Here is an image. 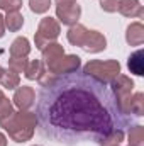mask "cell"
<instances>
[{"label":"cell","instance_id":"14","mask_svg":"<svg viewBox=\"0 0 144 146\" xmlns=\"http://www.w3.org/2000/svg\"><path fill=\"white\" fill-rule=\"evenodd\" d=\"M144 54L143 49H137L136 53H132L129 56V61H127V66H129V72L137 75V76H143L144 75V61H143Z\"/></svg>","mask_w":144,"mask_h":146},{"label":"cell","instance_id":"3","mask_svg":"<svg viewBox=\"0 0 144 146\" xmlns=\"http://www.w3.org/2000/svg\"><path fill=\"white\" fill-rule=\"evenodd\" d=\"M87 73H90L92 76L105 82V83H112L119 75H120V65L115 60H107V61H90L88 65H85L83 68Z\"/></svg>","mask_w":144,"mask_h":146},{"label":"cell","instance_id":"17","mask_svg":"<svg viewBox=\"0 0 144 146\" xmlns=\"http://www.w3.org/2000/svg\"><path fill=\"white\" fill-rule=\"evenodd\" d=\"M0 83H2V87H5V88H9V90H14V88L19 87L20 76H19V73H15L14 70L9 68V70H3L2 76H0Z\"/></svg>","mask_w":144,"mask_h":146},{"label":"cell","instance_id":"20","mask_svg":"<svg viewBox=\"0 0 144 146\" xmlns=\"http://www.w3.org/2000/svg\"><path fill=\"white\" fill-rule=\"evenodd\" d=\"M51 7V0H29V9L34 14H46Z\"/></svg>","mask_w":144,"mask_h":146},{"label":"cell","instance_id":"13","mask_svg":"<svg viewBox=\"0 0 144 146\" xmlns=\"http://www.w3.org/2000/svg\"><path fill=\"white\" fill-rule=\"evenodd\" d=\"M46 73V66L42 63V60H32L27 63L26 70H24V75L27 80H39L42 75Z\"/></svg>","mask_w":144,"mask_h":146},{"label":"cell","instance_id":"28","mask_svg":"<svg viewBox=\"0 0 144 146\" xmlns=\"http://www.w3.org/2000/svg\"><path fill=\"white\" fill-rule=\"evenodd\" d=\"M2 99H5V95H3V92L0 90V100H2Z\"/></svg>","mask_w":144,"mask_h":146},{"label":"cell","instance_id":"24","mask_svg":"<svg viewBox=\"0 0 144 146\" xmlns=\"http://www.w3.org/2000/svg\"><path fill=\"white\" fill-rule=\"evenodd\" d=\"M100 7L105 12H117L119 0H100Z\"/></svg>","mask_w":144,"mask_h":146},{"label":"cell","instance_id":"12","mask_svg":"<svg viewBox=\"0 0 144 146\" xmlns=\"http://www.w3.org/2000/svg\"><path fill=\"white\" fill-rule=\"evenodd\" d=\"M126 41L131 46H141L144 42V27L141 22H134L127 27L126 33Z\"/></svg>","mask_w":144,"mask_h":146},{"label":"cell","instance_id":"7","mask_svg":"<svg viewBox=\"0 0 144 146\" xmlns=\"http://www.w3.org/2000/svg\"><path fill=\"white\" fill-rule=\"evenodd\" d=\"M12 100H14V106L19 110H29L36 102V90L32 87L22 85V87H19L15 90Z\"/></svg>","mask_w":144,"mask_h":146},{"label":"cell","instance_id":"19","mask_svg":"<svg viewBox=\"0 0 144 146\" xmlns=\"http://www.w3.org/2000/svg\"><path fill=\"white\" fill-rule=\"evenodd\" d=\"M124 141V129H115L100 143V146H119Z\"/></svg>","mask_w":144,"mask_h":146},{"label":"cell","instance_id":"8","mask_svg":"<svg viewBox=\"0 0 144 146\" xmlns=\"http://www.w3.org/2000/svg\"><path fill=\"white\" fill-rule=\"evenodd\" d=\"M81 48L85 51H88V53H100V51H104L107 48V39L98 31H88Z\"/></svg>","mask_w":144,"mask_h":146},{"label":"cell","instance_id":"6","mask_svg":"<svg viewBox=\"0 0 144 146\" xmlns=\"http://www.w3.org/2000/svg\"><path fill=\"white\" fill-rule=\"evenodd\" d=\"M41 51H42V63H44L46 70L49 73L54 70V66L58 65V61L65 56V49L58 42H48Z\"/></svg>","mask_w":144,"mask_h":146},{"label":"cell","instance_id":"11","mask_svg":"<svg viewBox=\"0 0 144 146\" xmlns=\"http://www.w3.org/2000/svg\"><path fill=\"white\" fill-rule=\"evenodd\" d=\"M31 53V44L27 37H15L14 42L10 44V56L12 58H27Z\"/></svg>","mask_w":144,"mask_h":146},{"label":"cell","instance_id":"4","mask_svg":"<svg viewBox=\"0 0 144 146\" xmlns=\"http://www.w3.org/2000/svg\"><path fill=\"white\" fill-rule=\"evenodd\" d=\"M61 33V27H59V22L53 17H44L41 22H39V27H37V33L34 36V42H36L37 49H42L48 42H54L58 36Z\"/></svg>","mask_w":144,"mask_h":146},{"label":"cell","instance_id":"5","mask_svg":"<svg viewBox=\"0 0 144 146\" xmlns=\"http://www.w3.org/2000/svg\"><path fill=\"white\" fill-rule=\"evenodd\" d=\"M56 15L61 24L65 26H75L78 24V19L81 15V7L78 3H58L56 5Z\"/></svg>","mask_w":144,"mask_h":146},{"label":"cell","instance_id":"25","mask_svg":"<svg viewBox=\"0 0 144 146\" xmlns=\"http://www.w3.org/2000/svg\"><path fill=\"white\" fill-rule=\"evenodd\" d=\"M5 36V22H3V15L0 14V39Z\"/></svg>","mask_w":144,"mask_h":146},{"label":"cell","instance_id":"29","mask_svg":"<svg viewBox=\"0 0 144 146\" xmlns=\"http://www.w3.org/2000/svg\"><path fill=\"white\" fill-rule=\"evenodd\" d=\"M2 73H3V68H2V66H0V76H2Z\"/></svg>","mask_w":144,"mask_h":146},{"label":"cell","instance_id":"16","mask_svg":"<svg viewBox=\"0 0 144 146\" xmlns=\"http://www.w3.org/2000/svg\"><path fill=\"white\" fill-rule=\"evenodd\" d=\"M3 22H5V29H9L10 33H17L24 26V17L20 12H7Z\"/></svg>","mask_w":144,"mask_h":146},{"label":"cell","instance_id":"27","mask_svg":"<svg viewBox=\"0 0 144 146\" xmlns=\"http://www.w3.org/2000/svg\"><path fill=\"white\" fill-rule=\"evenodd\" d=\"M56 3H76V0H56Z\"/></svg>","mask_w":144,"mask_h":146},{"label":"cell","instance_id":"15","mask_svg":"<svg viewBox=\"0 0 144 146\" xmlns=\"http://www.w3.org/2000/svg\"><path fill=\"white\" fill-rule=\"evenodd\" d=\"M87 33H88V29L85 27V26H81V24H75L70 27V31H68V41L71 42L73 46H80L81 48V44H83V41H85V37H87Z\"/></svg>","mask_w":144,"mask_h":146},{"label":"cell","instance_id":"9","mask_svg":"<svg viewBox=\"0 0 144 146\" xmlns=\"http://www.w3.org/2000/svg\"><path fill=\"white\" fill-rule=\"evenodd\" d=\"M81 66V61H80V58L76 56V54H65L59 61H58V65L54 66V70H53V75H63V73H70V72H75V70H78Z\"/></svg>","mask_w":144,"mask_h":146},{"label":"cell","instance_id":"26","mask_svg":"<svg viewBox=\"0 0 144 146\" xmlns=\"http://www.w3.org/2000/svg\"><path fill=\"white\" fill-rule=\"evenodd\" d=\"M0 146H7V138H5V134H2V133H0Z\"/></svg>","mask_w":144,"mask_h":146},{"label":"cell","instance_id":"21","mask_svg":"<svg viewBox=\"0 0 144 146\" xmlns=\"http://www.w3.org/2000/svg\"><path fill=\"white\" fill-rule=\"evenodd\" d=\"M27 63H29L27 58H12V56H10V60H9V68L14 70L15 73H24Z\"/></svg>","mask_w":144,"mask_h":146},{"label":"cell","instance_id":"1","mask_svg":"<svg viewBox=\"0 0 144 146\" xmlns=\"http://www.w3.org/2000/svg\"><path fill=\"white\" fill-rule=\"evenodd\" d=\"M36 119L42 136L58 143H102L115 129L134 126V115H126L108 87L85 70L63 75L46 73L37 80Z\"/></svg>","mask_w":144,"mask_h":146},{"label":"cell","instance_id":"18","mask_svg":"<svg viewBox=\"0 0 144 146\" xmlns=\"http://www.w3.org/2000/svg\"><path fill=\"white\" fill-rule=\"evenodd\" d=\"M144 129L141 126H132L129 133V146H143Z\"/></svg>","mask_w":144,"mask_h":146},{"label":"cell","instance_id":"2","mask_svg":"<svg viewBox=\"0 0 144 146\" xmlns=\"http://www.w3.org/2000/svg\"><path fill=\"white\" fill-rule=\"evenodd\" d=\"M36 124H37L36 114H32V112H29V110L14 112L10 117H7L5 121L0 122V126L9 133V136H10L15 143L29 141V139L34 136Z\"/></svg>","mask_w":144,"mask_h":146},{"label":"cell","instance_id":"23","mask_svg":"<svg viewBox=\"0 0 144 146\" xmlns=\"http://www.w3.org/2000/svg\"><path fill=\"white\" fill-rule=\"evenodd\" d=\"M22 7V0H0V9L7 12H19Z\"/></svg>","mask_w":144,"mask_h":146},{"label":"cell","instance_id":"10","mask_svg":"<svg viewBox=\"0 0 144 146\" xmlns=\"http://www.w3.org/2000/svg\"><path fill=\"white\" fill-rule=\"evenodd\" d=\"M117 10L126 17H137V19L143 17L144 14V9L139 0H119Z\"/></svg>","mask_w":144,"mask_h":146},{"label":"cell","instance_id":"22","mask_svg":"<svg viewBox=\"0 0 144 146\" xmlns=\"http://www.w3.org/2000/svg\"><path fill=\"white\" fill-rule=\"evenodd\" d=\"M14 114V107H12V102L9 99H2L0 100V122L5 121L7 117H10Z\"/></svg>","mask_w":144,"mask_h":146}]
</instances>
